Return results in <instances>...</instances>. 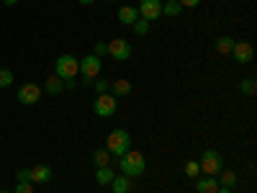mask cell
<instances>
[{
	"instance_id": "4316f807",
	"label": "cell",
	"mask_w": 257,
	"mask_h": 193,
	"mask_svg": "<svg viewBox=\"0 0 257 193\" xmlns=\"http://www.w3.org/2000/svg\"><path fill=\"white\" fill-rule=\"evenodd\" d=\"M13 193H34V188H31V183L29 180H18V185H16V190Z\"/></svg>"
},
{
	"instance_id": "6da1fadb",
	"label": "cell",
	"mask_w": 257,
	"mask_h": 193,
	"mask_svg": "<svg viewBox=\"0 0 257 193\" xmlns=\"http://www.w3.org/2000/svg\"><path fill=\"white\" fill-rule=\"evenodd\" d=\"M118 167H121V175L139 178V175H144V170H147V160H144L142 152H132V149H128L126 155L118 157Z\"/></svg>"
},
{
	"instance_id": "8fae6325",
	"label": "cell",
	"mask_w": 257,
	"mask_h": 193,
	"mask_svg": "<svg viewBox=\"0 0 257 193\" xmlns=\"http://www.w3.org/2000/svg\"><path fill=\"white\" fill-rule=\"evenodd\" d=\"M137 18H139V11H137L134 6H123V8H118V24H123V26H134V24H137Z\"/></svg>"
},
{
	"instance_id": "7a4b0ae2",
	"label": "cell",
	"mask_w": 257,
	"mask_h": 193,
	"mask_svg": "<svg viewBox=\"0 0 257 193\" xmlns=\"http://www.w3.org/2000/svg\"><path fill=\"white\" fill-rule=\"evenodd\" d=\"M105 149L111 152V157H121L126 155L128 149H132V137H128L126 129H113V132L108 134V139H105Z\"/></svg>"
},
{
	"instance_id": "9a60e30c",
	"label": "cell",
	"mask_w": 257,
	"mask_h": 193,
	"mask_svg": "<svg viewBox=\"0 0 257 193\" xmlns=\"http://www.w3.org/2000/svg\"><path fill=\"white\" fill-rule=\"evenodd\" d=\"M113 178H116V173H113V167H111V165L95 167V180H98V185H111Z\"/></svg>"
},
{
	"instance_id": "8992f818",
	"label": "cell",
	"mask_w": 257,
	"mask_h": 193,
	"mask_svg": "<svg viewBox=\"0 0 257 193\" xmlns=\"http://www.w3.org/2000/svg\"><path fill=\"white\" fill-rule=\"evenodd\" d=\"M93 111H95L100 119H111V116L118 111V98H113L111 93H100V95L93 101Z\"/></svg>"
},
{
	"instance_id": "44dd1931",
	"label": "cell",
	"mask_w": 257,
	"mask_h": 193,
	"mask_svg": "<svg viewBox=\"0 0 257 193\" xmlns=\"http://www.w3.org/2000/svg\"><path fill=\"white\" fill-rule=\"evenodd\" d=\"M183 8H180V3L178 0H167V3H162V13L165 16H178Z\"/></svg>"
},
{
	"instance_id": "3957f363",
	"label": "cell",
	"mask_w": 257,
	"mask_h": 193,
	"mask_svg": "<svg viewBox=\"0 0 257 193\" xmlns=\"http://www.w3.org/2000/svg\"><path fill=\"white\" fill-rule=\"evenodd\" d=\"M198 167H201L203 175L216 178L221 170H224V157H221V152H216V149H206V152L201 155V160H198Z\"/></svg>"
},
{
	"instance_id": "5bb4252c",
	"label": "cell",
	"mask_w": 257,
	"mask_h": 193,
	"mask_svg": "<svg viewBox=\"0 0 257 193\" xmlns=\"http://www.w3.org/2000/svg\"><path fill=\"white\" fill-rule=\"evenodd\" d=\"M196 190L198 193H216L219 190V180L211 178V175H203V178L196 180Z\"/></svg>"
},
{
	"instance_id": "7402d4cb",
	"label": "cell",
	"mask_w": 257,
	"mask_h": 193,
	"mask_svg": "<svg viewBox=\"0 0 257 193\" xmlns=\"http://www.w3.org/2000/svg\"><path fill=\"white\" fill-rule=\"evenodd\" d=\"M185 175H188V178H198V175H201L198 160H190V162H185Z\"/></svg>"
},
{
	"instance_id": "277c9868",
	"label": "cell",
	"mask_w": 257,
	"mask_h": 193,
	"mask_svg": "<svg viewBox=\"0 0 257 193\" xmlns=\"http://www.w3.org/2000/svg\"><path fill=\"white\" fill-rule=\"evenodd\" d=\"M54 70H57V77L72 80V77H77V72H80V59L72 57V54H62V57H57Z\"/></svg>"
},
{
	"instance_id": "4fadbf2b",
	"label": "cell",
	"mask_w": 257,
	"mask_h": 193,
	"mask_svg": "<svg viewBox=\"0 0 257 193\" xmlns=\"http://www.w3.org/2000/svg\"><path fill=\"white\" fill-rule=\"evenodd\" d=\"M111 95L113 98H126L128 93H132V82H128V80H123V77H118L116 82H111Z\"/></svg>"
},
{
	"instance_id": "9c48e42d",
	"label": "cell",
	"mask_w": 257,
	"mask_h": 193,
	"mask_svg": "<svg viewBox=\"0 0 257 193\" xmlns=\"http://www.w3.org/2000/svg\"><path fill=\"white\" fill-rule=\"evenodd\" d=\"M108 54L116 62H126L132 57V44H128L126 39H113V41H108Z\"/></svg>"
},
{
	"instance_id": "30bf717a",
	"label": "cell",
	"mask_w": 257,
	"mask_h": 193,
	"mask_svg": "<svg viewBox=\"0 0 257 193\" xmlns=\"http://www.w3.org/2000/svg\"><path fill=\"white\" fill-rule=\"evenodd\" d=\"M231 57H234V62H237V64H247L254 57V47L249 44V41H234Z\"/></svg>"
},
{
	"instance_id": "836d02e7",
	"label": "cell",
	"mask_w": 257,
	"mask_h": 193,
	"mask_svg": "<svg viewBox=\"0 0 257 193\" xmlns=\"http://www.w3.org/2000/svg\"><path fill=\"white\" fill-rule=\"evenodd\" d=\"M0 193H13V190H0Z\"/></svg>"
},
{
	"instance_id": "2e32d148",
	"label": "cell",
	"mask_w": 257,
	"mask_h": 193,
	"mask_svg": "<svg viewBox=\"0 0 257 193\" xmlns=\"http://www.w3.org/2000/svg\"><path fill=\"white\" fill-rule=\"evenodd\" d=\"M111 190H113V193H132V178L116 175V178L111 180Z\"/></svg>"
},
{
	"instance_id": "4dcf8cb0",
	"label": "cell",
	"mask_w": 257,
	"mask_h": 193,
	"mask_svg": "<svg viewBox=\"0 0 257 193\" xmlns=\"http://www.w3.org/2000/svg\"><path fill=\"white\" fill-rule=\"evenodd\" d=\"M216 193H231V188H226V185H219V190Z\"/></svg>"
},
{
	"instance_id": "83f0119b",
	"label": "cell",
	"mask_w": 257,
	"mask_h": 193,
	"mask_svg": "<svg viewBox=\"0 0 257 193\" xmlns=\"http://www.w3.org/2000/svg\"><path fill=\"white\" fill-rule=\"evenodd\" d=\"M95 57H103V54H108V44H105V41H98L95 44V52H93Z\"/></svg>"
},
{
	"instance_id": "f1b7e54d",
	"label": "cell",
	"mask_w": 257,
	"mask_h": 193,
	"mask_svg": "<svg viewBox=\"0 0 257 193\" xmlns=\"http://www.w3.org/2000/svg\"><path fill=\"white\" fill-rule=\"evenodd\" d=\"M180 3V8H196V6H201V0H178Z\"/></svg>"
},
{
	"instance_id": "e0dca14e",
	"label": "cell",
	"mask_w": 257,
	"mask_h": 193,
	"mask_svg": "<svg viewBox=\"0 0 257 193\" xmlns=\"http://www.w3.org/2000/svg\"><path fill=\"white\" fill-rule=\"evenodd\" d=\"M62 88H64V82H62V77H57V75L47 77V85H44V90H47L49 95H59V93H62Z\"/></svg>"
},
{
	"instance_id": "e575fe53",
	"label": "cell",
	"mask_w": 257,
	"mask_h": 193,
	"mask_svg": "<svg viewBox=\"0 0 257 193\" xmlns=\"http://www.w3.org/2000/svg\"><path fill=\"white\" fill-rule=\"evenodd\" d=\"M108 3H111V0H108Z\"/></svg>"
},
{
	"instance_id": "52a82bcc",
	"label": "cell",
	"mask_w": 257,
	"mask_h": 193,
	"mask_svg": "<svg viewBox=\"0 0 257 193\" xmlns=\"http://www.w3.org/2000/svg\"><path fill=\"white\" fill-rule=\"evenodd\" d=\"M137 11H139V18H144V21L152 24V21H157L162 16V3L160 0H142Z\"/></svg>"
},
{
	"instance_id": "ac0fdd59",
	"label": "cell",
	"mask_w": 257,
	"mask_h": 193,
	"mask_svg": "<svg viewBox=\"0 0 257 193\" xmlns=\"http://www.w3.org/2000/svg\"><path fill=\"white\" fill-rule=\"evenodd\" d=\"M213 47H216L219 54H231V49H234V39H231V36H219Z\"/></svg>"
},
{
	"instance_id": "ba28073f",
	"label": "cell",
	"mask_w": 257,
	"mask_h": 193,
	"mask_svg": "<svg viewBox=\"0 0 257 193\" xmlns=\"http://www.w3.org/2000/svg\"><path fill=\"white\" fill-rule=\"evenodd\" d=\"M24 106H34V103H39V98H41V88L36 82H26V85H21L18 88V95H16Z\"/></svg>"
},
{
	"instance_id": "cb8c5ba5",
	"label": "cell",
	"mask_w": 257,
	"mask_h": 193,
	"mask_svg": "<svg viewBox=\"0 0 257 193\" xmlns=\"http://www.w3.org/2000/svg\"><path fill=\"white\" fill-rule=\"evenodd\" d=\"M254 88H257V85H254V80H252V77H247V80H242V82H239V90H242L244 95H254Z\"/></svg>"
},
{
	"instance_id": "d6a6232c",
	"label": "cell",
	"mask_w": 257,
	"mask_h": 193,
	"mask_svg": "<svg viewBox=\"0 0 257 193\" xmlns=\"http://www.w3.org/2000/svg\"><path fill=\"white\" fill-rule=\"evenodd\" d=\"M3 3H6V6H16V3H18V0H3Z\"/></svg>"
},
{
	"instance_id": "ffe728a7",
	"label": "cell",
	"mask_w": 257,
	"mask_h": 193,
	"mask_svg": "<svg viewBox=\"0 0 257 193\" xmlns=\"http://www.w3.org/2000/svg\"><path fill=\"white\" fill-rule=\"evenodd\" d=\"M221 185H226V188H234L239 183V178H237V173H234V170H221Z\"/></svg>"
},
{
	"instance_id": "603a6c76",
	"label": "cell",
	"mask_w": 257,
	"mask_h": 193,
	"mask_svg": "<svg viewBox=\"0 0 257 193\" xmlns=\"http://www.w3.org/2000/svg\"><path fill=\"white\" fill-rule=\"evenodd\" d=\"M134 34H137V36H147V34H149V21L137 18V24H134Z\"/></svg>"
},
{
	"instance_id": "5b68a950",
	"label": "cell",
	"mask_w": 257,
	"mask_h": 193,
	"mask_svg": "<svg viewBox=\"0 0 257 193\" xmlns=\"http://www.w3.org/2000/svg\"><path fill=\"white\" fill-rule=\"evenodd\" d=\"M100 70H103L100 57L88 54V57H82V59H80V75L85 77V85H93V80H98Z\"/></svg>"
},
{
	"instance_id": "d6986e66",
	"label": "cell",
	"mask_w": 257,
	"mask_h": 193,
	"mask_svg": "<svg viewBox=\"0 0 257 193\" xmlns=\"http://www.w3.org/2000/svg\"><path fill=\"white\" fill-rule=\"evenodd\" d=\"M93 162H95V167H105V165H108L111 162V152H108V149H95V155H93Z\"/></svg>"
},
{
	"instance_id": "484cf974",
	"label": "cell",
	"mask_w": 257,
	"mask_h": 193,
	"mask_svg": "<svg viewBox=\"0 0 257 193\" xmlns=\"http://www.w3.org/2000/svg\"><path fill=\"white\" fill-rule=\"evenodd\" d=\"M93 88H95V93L100 95V93H108L111 82H108V80H93Z\"/></svg>"
},
{
	"instance_id": "d4e9b609",
	"label": "cell",
	"mask_w": 257,
	"mask_h": 193,
	"mask_svg": "<svg viewBox=\"0 0 257 193\" xmlns=\"http://www.w3.org/2000/svg\"><path fill=\"white\" fill-rule=\"evenodd\" d=\"M13 72L11 70H0V88H11V85H13Z\"/></svg>"
},
{
	"instance_id": "1f68e13d",
	"label": "cell",
	"mask_w": 257,
	"mask_h": 193,
	"mask_svg": "<svg viewBox=\"0 0 257 193\" xmlns=\"http://www.w3.org/2000/svg\"><path fill=\"white\" fill-rule=\"evenodd\" d=\"M77 3H80V6H90V3H93V0H77Z\"/></svg>"
},
{
	"instance_id": "f546056e",
	"label": "cell",
	"mask_w": 257,
	"mask_h": 193,
	"mask_svg": "<svg viewBox=\"0 0 257 193\" xmlns=\"http://www.w3.org/2000/svg\"><path fill=\"white\" fill-rule=\"evenodd\" d=\"M18 180H29L31 183V173L29 170H18Z\"/></svg>"
},
{
	"instance_id": "7c38bea8",
	"label": "cell",
	"mask_w": 257,
	"mask_h": 193,
	"mask_svg": "<svg viewBox=\"0 0 257 193\" xmlns=\"http://www.w3.org/2000/svg\"><path fill=\"white\" fill-rule=\"evenodd\" d=\"M29 173H31V180L34 183H49L52 180V167L49 165H36V167L29 170Z\"/></svg>"
}]
</instances>
